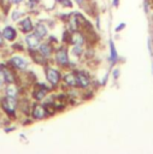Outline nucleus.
<instances>
[{
    "label": "nucleus",
    "instance_id": "412c9836",
    "mask_svg": "<svg viewBox=\"0 0 153 154\" xmlns=\"http://www.w3.org/2000/svg\"><path fill=\"white\" fill-rule=\"evenodd\" d=\"M7 2L11 6H17V5H23L25 2V0H7Z\"/></svg>",
    "mask_w": 153,
    "mask_h": 154
},
{
    "label": "nucleus",
    "instance_id": "1a4fd4ad",
    "mask_svg": "<svg viewBox=\"0 0 153 154\" xmlns=\"http://www.w3.org/2000/svg\"><path fill=\"white\" fill-rule=\"evenodd\" d=\"M70 88H77V77L75 69H66L63 70V78H61V88L59 90H65Z\"/></svg>",
    "mask_w": 153,
    "mask_h": 154
},
{
    "label": "nucleus",
    "instance_id": "ddd939ff",
    "mask_svg": "<svg viewBox=\"0 0 153 154\" xmlns=\"http://www.w3.org/2000/svg\"><path fill=\"white\" fill-rule=\"evenodd\" d=\"M28 13H29V12H28L27 7L24 6V4H23V5L12 6L11 10H10V12H8V18H10L11 23L16 24L19 19H22V18H23L25 14H28Z\"/></svg>",
    "mask_w": 153,
    "mask_h": 154
},
{
    "label": "nucleus",
    "instance_id": "9d476101",
    "mask_svg": "<svg viewBox=\"0 0 153 154\" xmlns=\"http://www.w3.org/2000/svg\"><path fill=\"white\" fill-rule=\"evenodd\" d=\"M1 32H2V36L7 45H11L12 42H14L19 38V31H18L16 24H13V23H7V24L2 25Z\"/></svg>",
    "mask_w": 153,
    "mask_h": 154
},
{
    "label": "nucleus",
    "instance_id": "6e6552de",
    "mask_svg": "<svg viewBox=\"0 0 153 154\" xmlns=\"http://www.w3.org/2000/svg\"><path fill=\"white\" fill-rule=\"evenodd\" d=\"M35 16H33L31 13H28L25 14L22 19H19L17 23H16V26L19 31L20 35H24V34H28V32H31L34 30V25H35Z\"/></svg>",
    "mask_w": 153,
    "mask_h": 154
},
{
    "label": "nucleus",
    "instance_id": "39448f33",
    "mask_svg": "<svg viewBox=\"0 0 153 154\" xmlns=\"http://www.w3.org/2000/svg\"><path fill=\"white\" fill-rule=\"evenodd\" d=\"M53 91L52 87L46 83L45 81H40L37 79L28 90L29 96L33 99V101H45V99L48 96V94Z\"/></svg>",
    "mask_w": 153,
    "mask_h": 154
},
{
    "label": "nucleus",
    "instance_id": "6ab92c4d",
    "mask_svg": "<svg viewBox=\"0 0 153 154\" xmlns=\"http://www.w3.org/2000/svg\"><path fill=\"white\" fill-rule=\"evenodd\" d=\"M55 5L59 8H69L72 10L75 6V2L72 0H55Z\"/></svg>",
    "mask_w": 153,
    "mask_h": 154
},
{
    "label": "nucleus",
    "instance_id": "20e7f679",
    "mask_svg": "<svg viewBox=\"0 0 153 154\" xmlns=\"http://www.w3.org/2000/svg\"><path fill=\"white\" fill-rule=\"evenodd\" d=\"M51 63H53L54 65H57L61 70L73 69L72 67V60H71L70 51H69V46L64 45V43L58 45L54 48V53H53V57L51 59Z\"/></svg>",
    "mask_w": 153,
    "mask_h": 154
},
{
    "label": "nucleus",
    "instance_id": "423d86ee",
    "mask_svg": "<svg viewBox=\"0 0 153 154\" xmlns=\"http://www.w3.org/2000/svg\"><path fill=\"white\" fill-rule=\"evenodd\" d=\"M75 70H76V77H77V88L80 90L92 89V84H93V79H94L92 73L87 69L82 67L81 65L78 67H76Z\"/></svg>",
    "mask_w": 153,
    "mask_h": 154
},
{
    "label": "nucleus",
    "instance_id": "2eb2a0df",
    "mask_svg": "<svg viewBox=\"0 0 153 154\" xmlns=\"http://www.w3.org/2000/svg\"><path fill=\"white\" fill-rule=\"evenodd\" d=\"M27 54H28V57L30 58L31 64H35L36 66H40L41 69H42L45 65H47L48 63H51V61L47 60L42 54H40L37 49H35V51H28Z\"/></svg>",
    "mask_w": 153,
    "mask_h": 154
},
{
    "label": "nucleus",
    "instance_id": "cd10ccee",
    "mask_svg": "<svg viewBox=\"0 0 153 154\" xmlns=\"http://www.w3.org/2000/svg\"><path fill=\"white\" fill-rule=\"evenodd\" d=\"M0 93H1V88H0Z\"/></svg>",
    "mask_w": 153,
    "mask_h": 154
},
{
    "label": "nucleus",
    "instance_id": "dca6fc26",
    "mask_svg": "<svg viewBox=\"0 0 153 154\" xmlns=\"http://www.w3.org/2000/svg\"><path fill=\"white\" fill-rule=\"evenodd\" d=\"M86 45H87V38H86V35L82 30H77V31L71 32L69 46H86Z\"/></svg>",
    "mask_w": 153,
    "mask_h": 154
},
{
    "label": "nucleus",
    "instance_id": "aec40b11",
    "mask_svg": "<svg viewBox=\"0 0 153 154\" xmlns=\"http://www.w3.org/2000/svg\"><path fill=\"white\" fill-rule=\"evenodd\" d=\"M7 46H8V45L6 43V41H5L4 36H2V32H1V28H0V51L5 49Z\"/></svg>",
    "mask_w": 153,
    "mask_h": 154
},
{
    "label": "nucleus",
    "instance_id": "a878e982",
    "mask_svg": "<svg viewBox=\"0 0 153 154\" xmlns=\"http://www.w3.org/2000/svg\"><path fill=\"white\" fill-rule=\"evenodd\" d=\"M0 71H1V59H0Z\"/></svg>",
    "mask_w": 153,
    "mask_h": 154
},
{
    "label": "nucleus",
    "instance_id": "f3484780",
    "mask_svg": "<svg viewBox=\"0 0 153 154\" xmlns=\"http://www.w3.org/2000/svg\"><path fill=\"white\" fill-rule=\"evenodd\" d=\"M24 6L27 7L28 12L35 17L40 12V10H43L42 8V0H25Z\"/></svg>",
    "mask_w": 153,
    "mask_h": 154
},
{
    "label": "nucleus",
    "instance_id": "bb28decb",
    "mask_svg": "<svg viewBox=\"0 0 153 154\" xmlns=\"http://www.w3.org/2000/svg\"><path fill=\"white\" fill-rule=\"evenodd\" d=\"M0 116H2V113H1V111H0Z\"/></svg>",
    "mask_w": 153,
    "mask_h": 154
},
{
    "label": "nucleus",
    "instance_id": "f8f14e48",
    "mask_svg": "<svg viewBox=\"0 0 153 154\" xmlns=\"http://www.w3.org/2000/svg\"><path fill=\"white\" fill-rule=\"evenodd\" d=\"M2 95H7V96H11V97H16V99H19L23 94V88L17 83V82H12V83H6L2 89H1V93Z\"/></svg>",
    "mask_w": 153,
    "mask_h": 154
},
{
    "label": "nucleus",
    "instance_id": "f03ea898",
    "mask_svg": "<svg viewBox=\"0 0 153 154\" xmlns=\"http://www.w3.org/2000/svg\"><path fill=\"white\" fill-rule=\"evenodd\" d=\"M43 79L48 83L53 90H59L61 88V78H63V70L54 65L53 63H48L42 67Z\"/></svg>",
    "mask_w": 153,
    "mask_h": 154
},
{
    "label": "nucleus",
    "instance_id": "5701e85b",
    "mask_svg": "<svg viewBox=\"0 0 153 154\" xmlns=\"http://www.w3.org/2000/svg\"><path fill=\"white\" fill-rule=\"evenodd\" d=\"M125 26H126V24H125V23H119V24L114 28V31H116V32H119V31H122Z\"/></svg>",
    "mask_w": 153,
    "mask_h": 154
},
{
    "label": "nucleus",
    "instance_id": "b1692460",
    "mask_svg": "<svg viewBox=\"0 0 153 154\" xmlns=\"http://www.w3.org/2000/svg\"><path fill=\"white\" fill-rule=\"evenodd\" d=\"M112 77H113L114 79H117V78L119 77V69H118V67H116V69L112 70Z\"/></svg>",
    "mask_w": 153,
    "mask_h": 154
},
{
    "label": "nucleus",
    "instance_id": "4be33fe9",
    "mask_svg": "<svg viewBox=\"0 0 153 154\" xmlns=\"http://www.w3.org/2000/svg\"><path fill=\"white\" fill-rule=\"evenodd\" d=\"M72 1L75 2V5H77V6H78V7L82 10V7H83V6L87 4V1H88V0H72Z\"/></svg>",
    "mask_w": 153,
    "mask_h": 154
},
{
    "label": "nucleus",
    "instance_id": "393cba45",
    "mask_svg": "<svg viewBox=\"0 0 153 154\" xmlns=\"http://www.w3.org/2000/svg\"><path fill=\"white\" fill-rule=\"evenodd\" d=\"M119 5V0H112V6L113 7H118Z\"/></svg>",
    "mask_w": 153,
    "mask_h": 154
},
{
    "label": "nucleus",
    "instance_id": "a211bd4d",
    "mask_svg": "<svg viewBox=\"0 0 153 154\" xmlns=\"http://www.w3.org/2000/svg\"><path fill=\"white\" fill-rule=\"evenodd\" d=\"M108 49H110V55H108V61L111 65H116L119 60V55H118V52L116 49V46H114V42L112 38L108 40Z\"/></svg>",
    "mask_w": 153,
    "mask_h": 154
},
{
    "label": "nucleus",
    "instance_id": "0eeeda50",
    "mask_svg": "<svg viewBox=\"0 0 153 154\" xmlns=\"http://www.w3.org/2000/svg\"><path fill=\"white\" fill-rule=\"evenodd\" d=\"M49 112L43 101H34L30 111V118L34 122H42L47 118H49Z\"/></svg>",
    "mask_w": 153,
    "mask_h": 154
},
{
    "label": "nucleus",
    "instance_id": "f257e3e1",
    "mask_svg": "<svg viewBox=\"0 0 153 154\" xmlns=\"http://www.w3.org/2000/svg\"><path fill=\"white\" fill-rule=\"evenodd\" d=\"M4 61L12 67L17 73H22L30 69L31 60L28 57L27 52H10L5 58Z\"/></svg>",
    "mask_w": 153,
    "mask_h": 154
},
{
    "label": "nucleus",
    "instance_id": "7ed1b4c3",
    "mask_svg": "<svg viewBox=\"0 0 153 154\" xmlns=\"http://www.w3.org/2000/svg\"><path fill=\"white\" fill-rule=\"evenodd\" d=\"M0 111L2 116L7 118L10 122L18 120V99L0 94Z\"/></svg>",
    "mask_w": 153,
    "mask_h": 154
},
{
    "label": "nucleus",
    "instance_id": "9b49d317",
    "mask_svg": "<svg viewBox=\"0 0 153 154\" xmlns=\"http://www.w3.org/2000/svg\"><path fill=\"white\" fill-rule=\"evenodd\" d=\"M22 40H23V42L25 45L27 52L28 51H35V49H37L39 46H40V43H41V41H42L34 31L22 35Z\"/></svg>",
    "mask_w": 153,
    "mask_h": 154
},
{
    "label": "nucleus",
    "instance_id": "4468645a",
    "mask_svg": "<svg viewBox=\"0 0 153 154\" xmlns=\"http://www.w3.org/2000/svg\"><path fill=\"white\" fill-rule=\"evenodd\" d=\"M54 48H55V46H53L48 40H42L41 43H40V46H39V48H37V51L47 60L51 61V59L53 57V53H54Z\"/></svg>",
    "mask_w": 153,
    "mask_h": 154
}]
</instances>
